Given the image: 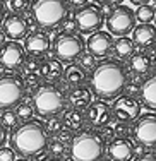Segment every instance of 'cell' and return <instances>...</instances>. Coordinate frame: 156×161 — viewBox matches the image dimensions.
<instances>
[{
  "mask_svg": "<svg viewBox=\"0 0 156 161\" xmlns=\"http://www.w3.org/2000/svg\"><path fill=\"white\" fill-rule=\"evenodd\" d=\"M129 67L125 62L115 58H105L96 64L89 75V87L98 99H117L125 91L129 82Z\"/></svg>",
  "mask_w": 156,
  "mask_h": 161,
  "instance_id": "obj_1",
  "label": "cell"
},
{
  "mask_svg": "<svg viewBox=\"0 0 156 161\" xmlns=\"http://www.w3.org/2000/svg\"><path fill=\"white\" fill-rule=\"evenodd\" d=\"M10 146L22 158H35L48 146V130L40 120H26L10 132Z\"/></svg>",
  "mask_w": 156,
  "mask_h": 161,
  "instance_id": "obj_2",
  "label": "cell"
},
{
  "mask_svg": "<svg viewBox=\"0 0 156 161\" xmlns=\"http://www.w3.org/2000/svg\"><path fill=\"white\" fill-rule=\"evenodd\" d=\"M72 161H101L106 153V141L96 130H79L69 144Z\"/></svg>",
  "mask_w": 156,
  "mask_h": 161,
  "instance_id": "obj_3",
  "label": "cell"
},
{
  "mask_svg": "<svg viewBox=\"0 0 156 161\" xmlns=\"http://www.w3.org/2000/svg\"><path fill=\"white\" fill-rule=\"evenodd\" d=\"M69 3L67 0H33L31 17L40 28L52 31L60 28L62 22L69 16Z\"/></svg>",
  "mask_w": 156,
  "mask_h": 161,
  "instance_id": "obj_4",
  "label": "cell"
},
{
  "mask_svg": "<svg viewBox=\"0 0 156 161\" xmlns=\"http://www.w3.org/2000/svg\"><path fill=\"white\" fill-rule=\"evenodd\" d=\"M67 94L53 82L41 84L33 94V108L40 117H55L65 112Z\"/></svg>",
  "mask_w": 156,
  "mask_h": 161,
  "instance_id": "obj_5",
  "label": "cell"
},
{
  "mask_svg": "<svg viewBox=\"0 0 156 161\" xmlns=\"http://www.w3.org/2000/svg\"><path fill=\"white\" fill-rule=\"evenodd\" d=\"M84 48H86L84 40L75 33L62 31L52 41V52L55 55V58L65 64H72L75 60H79V57L84 53Z\"/></svg>",
  "mask_w": 156,
  "mask_h": 161,
  "instance_id": "obj_6",
  "label": "cell"
},
{
  "mask_svg": "<svg viewBox=\"0 0 156 161\" xmlns=\"http://www.w3.org/2000/svg\"><path fill=\"white\" fill-rule=\"evenodd\" d=\"M24 79L17 74L0 75V110H10L24 98Z\"/></svg>",
  "mask_w": 156,
  "mask_h": 161,
  "instance_id": "obj_7",
  "label": "cell"
},
{
  "mask_svg": "<svg viewBox=\"0 0 156 161\" xmlns=\"http://www.w3.org/2000/svg\"><path fill=\"white\" fill-rule=\"evenodd\" d=\"M136 12L127 5H115L106 16V29L112 36H127L136 28Z\"/></svg>",
  "mask_w": 156,
  "mask_h": 161,
  "instance_id": "obj_8",
  "label": "cell"
},
{
  "mask_svg": "<svg viewBox=\"0 0 156 161\" xmlns=\"http://www.w3.org/2000/svg\"><path fill=\"white\" fill-rule=\"evenodd\" d=\"M74 21L77 24V29L82 34H93V33L100 31V28L103 26L105 16L100 5L86 3V5L79 7L74 12Z\"/></svg>",
  "mask_w": 156,
  "mask_h": 161,
  "instance_id": "obj_9",
  "label": "cell"
},
{
  "mask_svg": "<svg viewBox=\"0 0 156 161\" xmlns=\"http://www.w3.org/2000/svg\"><path fill=\"white\" fill-rule=\"evenodd\" d=\"M131 136L144 147H156V113L149 112L141 115L132 125Z\"/></svg>",
  "mask_w": 156,
  "mask_h": 161,
  "instance_id": "obj_10",
  "label": "cell"
},
{
  "mask_svg": "<svg viewBox=\"0 0 156 161\" xmlns=\"http://www.w3.org/2000/svg\"><path fill=\"white\" fill-rule=\"evenodd\" d=\"M141 108H142V103L137 96H129V94L124 93L112 105L113 118L117 122L131 124V122H136L141 117Z\"/></svg>",
  "mask_w": 156,
  "mask_h": 161,
  "instance_id": "obj_11",
  "label": "cell"
},
{
  "mask_svg": "<svg viewBox=\"0 0 156 161\" xmlns=\"http://www.w3.org/2000/svg\"><path fill=\"white\" fill-rule=\"evenodd\" d=\"M84 113H86V122L93 129H103L112 120H115V118H113L112 106L106 101H103V99L91 101V105L86 108Z\"/></svg>",
  "mask_w": 156,
  "mask_h": 161,
  "instance_id": "obj_12",
  "label": "cell"
},
{
  "mask_svg": "<svg viewBox=\"0 0 156 161\" xmlns=\"http://www.w3.org/2000/svg\"><path fill=\"white\" fill-rule=\"evenodd\" d=\"M24 52V47H21L17 41H5V45L0 48V67L7 70H16L22 67L26 60Z\"/></svg>",
  "mask_w": 156,
  "mask_h": 161,
  "instance_id": "obj_13",
  "label": "cell"
},
{
  "mask_svg": "<svg viewBox=\"0 0 156 161\" xmlns=\"http://www.w3.org/2000/svg\"><path fill=\"white\" fill-rule=\"evenodd\" d=\"M113 43H115V40L108 31H96L89 34V38L86 41V48L96 58H105L113 52Z\"/></svg>",
  "mask_w": 156,
  "mask_h": 161,
  "instance_id": "obj_14",
  "label": "cell"
},
{
  "mask_svg": "<svg viewBox=\"0 0 156 161\" xmlns=\"http://www.w3.org/2000/svg\"><path fill=\"white\" fill-rule=\"evenodd\" d=\"M106 156L113 161H132L136 156V147L129 137H113L106 144Z\"/></svg>",
  "mask_w": 156,
  "mask_h": 161,
  "instance_id": "obj_15",
  "label": "cell"
},
{
  "mask_svg": "<svg viewBox=\"0 0 156 161\" xmlns=\"http://www.w3.org/2000/svg\"><path fill=\"white\" fill-rule=\"evenodd\" d=\"M2 31L7 38H10L12 41L16 40H24L29 34V21L24 19L21 14L12 12L9 14L2 22Z\"/></svg>",
  "mask_w": 156,
  "mask_h": 161,
  "instance_id": "obj_16",
  "label": "cell"
},
{
  "mask_svg": "<svg viewBox=\"0 0 156 161\" xmlns=\"http://www.w3.org/2000/svg\"><path fill=\"white\" fill-rule=\"evenodd\" d=\"M52 48V40L45 31L38 29V31L29 33L24 38V50L31 57H43L48 53V50Z\"/></svg>",
  "mask_w": 156,
  "mask_h": 161,
  "instance_id": "obj_17",
  "label": "cell"
},
{
  "mask_svg": "<svg viewBox=\"0 0 156 161\" xmlns=\"http://www.w3.org/2000/svg\"><path fill=\"white\" fill-rule=\"evenodd\" d=\"M67 101H69L70 108L86 110L91 105V101H93V91H91V87L84 86V84L70 87L69 94H67Z\"/></svg>",
  "mask_w": 156,
  "mask_h": 161,
  "instance_id": "obj_18",
  "label": "cell"
},
{
  "mask_svg": "<svg viewBox=\"0 0 156 161\" xmlns=\"http://www.w3.org/2000/svg\"><path fill=\"white\" fill-rule=\"evenodd\" d=\"M139 99L144 108H148L149 112H156V74L148 75L142 80Z\"/></svg>",
  "mask_w": 156,
  "mask_h": 161,
  "instance_id": "obj_19",
  "label": "cell"
},
{
  "mask_svg": "<svg viewBox=\"0 0 156 161\" xmlns=\"http://www.w3.org/2000/svg\"><path fill=\"white\" fill-rule=\"evenodd\" d=\"M132 41L141 48H148L156 43V26L149 24H139L132 31Z\"/></svg>",
  "mask_w": 156,
  "mask_h": 161,
  "instance_id": "obj_20",
  "label": "cell"
},
{
  "mask_svg": "<svg viewBox=\"0 0 156 161\" xmlns=\"http://www.w3.org/2000/svg\"><path fill=\"white\" fill-rule=\"evenodd\" d=\"M153 69V58L146 52H139L129 58V72L134 75H148Z\"/></svg>",
  "mask_w": 156,
  "mask_h": 161,
  "instance_id": "obj_21",
  "label": "cell"
},
{
  "mask_svg": "<svg viewBox=\"0 0 156 161\" xmlns=\"http://www.w3.org/2000/svg\"><path fill=\"white\" fill-rule=\"evenodd\" d=\"M40 75L48 82H57L60 77L64 75V67L62 62L58 58H47L41 62V69H40Z\"/></svg>",
  "mask_w": 156,
  "mask_h": 161,
  "instance_id": "obj_22",
  "label": "cell"
},
{
  "mask_svg": "<svg viewBox=\"0 0 156 161\" xmlns=\"http://www.w3.org/2000/svg\"><path fill=\"white\" fill-rule=\"evenodd\" d=\"M64 125H65L72 132H79L86 124V113L84 110H77V108H65L64 112Z\"/></svg>",
  "mask_w": 156,
  "mask_h": 161,
  "instance_id": "obj_23",
  "label": "cell"
},
{
  "mask_svg": "<svg viewBox=\"0 0 156 161\" xmlns=\"http://www.w3.org/2000/svg\"><path fill=\"white\" fill-rule=\"evenodd\" d=\"M62 79H64V82H65L69 87L81 86V84L86 80V70L79 64H70L69 67L64 69Z\"/></svg>",
  "mask_w": 156,
  "mask_h": 161,
  "instance_id": "obj_24",
  "label": "cell"
},
{
  "mask_svg": "<svg viewBox=\"0 0 156 161\" xmlns=\"http://www.w3.org/2000/svg\"><path fill=\"white\" fill-rule=\"evenodd\" d=\"M134 50H136V45L132 41V38H127V36H119L113 43V53L122 60H129L132 55H134Z\"/></svg>",
  "mask_w": 156,
  "mask_h": 161,
  "instance_id": "obj_25",
  "label": "cell"
},
{
  "mask_svg": "<svg viewBox=\"0 0 156 161\" xmlns=\"http://www.w3.org/2000/svg\"><path fill=\"white\" fill-rule=\"evenodd\" d=\"M136 19L141 22V24H149L156 19V9L151 3H146V5H139L137 10H136Z\"/></svg>",
  "mask_w": 156,
  "mask_h": 161,
  "instance_id": "obj_26",
  "label": "cell"
},
{
  "mask_svg": "<svg viewBox=\"0 0 156 161\" xmlns=\"http://www.w3.org/2000/svg\"><path fill=\"white\" fill-rule=\"evenodd\" d=\"M33 113H35V108H33V103H29V101H21L16 106V115L19 120H22V122L31 120Z\"/></svg>",
  "mask_w": 156,
  "mask_h": 161,
  "instance_id": "obj_27",
  "label": "cell"
},
{
  "mask_svg": "<svg viewBox=\"0 0 156 161\" xmlns=\"http://www.w3.org/2000/svg\"><path fill=\"white\" fill-rule=\"evenodd\" d=\"M47 151H48V154H50V158H62V156L65 154L67 149H65V144L55 137V139L48 141Z\"/></svg>",
  "mask_w": 156,
  "mask_h": 161,
  "instance_id": "obj_28",
  "label": "cell"
},
{
  "mask_svg": "<svg viewBox=\"0 0 156 161\" xmlns=\"http://www.w3.org/2000/svg\"><path fill=\"white\" fill-rule=\"evenodd\" d=\"M17 115L14 110H2V115H0V122L3 124L5 129H14L17 125Z\"/></svg>",
  "mask_w": 156,
  "mask_h": 161,
  "instance_id": "obj_29",
  "label": "cell"
},
{
  "mask_svg": "<svg viewBox=\"0 0 156 161\" xmlns=\"http://www.w3.org/2000/svg\"><path fill=\"white\" fill-rule=\"evenodd\" d=\"M22 67H24L26 74H38V72H40V69H41V60H40V57H31V55H29L28 58L24 60Z\"/></svg>",
  "mask_w": 156,
  "mask_h": 161,
  "instance_id": "obj_30",
  "label": "cell"
},
{
  "mask_svg": "<svg viewBox=\"0 0 156 161\" xmlns=\"http://www.w3.org/2000/svg\"><path fill=\"white\" fill-rule=\"evenodd\" d=\"M139 75H134V77H129V82L127 86H125V94H129V96H139L141 93V86H142V80L137 79Z\"/></svg>",
  "mask_w": 156,
  "mask_h": 161,
  "instance_id": "obj_31",
  "label": "cell"
},
{
  "mask_svg": "<svg viewBox=\"0 0 156 161\" xmlns=\"http://www.w3.org/2000/svg\"><path fill=\"white\" fill-rule=\"evenodd\" d=\"M47 130H48V134H58L60 130H62L65 125H64V120L58 117V115H55V117H48V122H47Z\"/></svg>",
  "mask_w": 156,
  "mask_h": 161,
  "instance_id": "obj_32",
  "label": "cell"
},
{
  "mask_svg": "<svg viewBox=\"0 0 156 161\" xmlns=\"http://www.w3.org/2000/svg\"><path fill=\"white\" fill-rule=\"evenodd\" d=\"M79 65H81V67L84 69L86 72H87V70L93 72L94 67H96V57L91 55L89 52H87V53H82V55L79 57Z\"/></svg>",
  "mask_w": 156,
  "mask_h": 161,
  "instance_id": "obj_33",
  "label": "cell"
},
{
  "mask_svg": "<svg viewBox=\"0 0 156 161\" xmlns=\"http://www.w3.org/2000/svg\"><path fill=\"white\" fill-rule=\"evenodd\" d=\"M40 74H26L24 77V87L28 91H36L40 87Z\"/></svg>",
  "mask_w": 156,
  "mask_h": 161,
  "instance_id": "obj_34",
  "label": "cell"
},
{
  "mask_svg": "<svg viewBox=\"0 0 156 161\" xmlns=\"http://www.w3.org/2000/svg\"><path fill=\"white\" fill-rule=\"evenodd\" d=\"M0 161H16V151L12 147L2 146L0 147Z\"/></svg>",
  "mask_w": 156,
  "mask_h": 161,
  "instance_id": "obj_35",
  "label": "cell"
},
{
  "mask_svg": "<svg viewBox=\"0 0 156 161\" xmlns=\"http://www.w3.org/2000/svg\"><path fill=\"white\" fill-rule=\"evenodd\" d=\"M113 130H115V137H127V136H131L129 124H124V122H117V125L113 127Z\"/></svg>",
  "mask_w": 156,
  "mask_h": 161,
  "instance_id": "obj_36",
  "label": "cell"
},
{
  "mask_svg": "<svg viewBox=\"0 0 156 161\" xmlns=\"http://www.w3.org/2000/svg\"><path fill=\"white\" fill-rule=\"evenodd\" d=\"M28 7V0H9V9L12 12H21Z\"/></svg>",
  "mask_w": 156,
  "mask_h": 161,
  "instance_id": "obj_37",
  "label": "cell"
},
{
  "mask_svg": "<svg viewBox=\"0 0 156 161\" xmlns=\"http://www.w3.org/2000/svg\"><path fill=\"white\" fill-rule=\"evenodd\" d=\"M55 137H57V139H58V141H62V142L67 146V142L70 144V141H72V137H74V136H72V130H69L67 127H64V129L60 130L58 134H57Z\"/></svg>",
  "mask_w": 156,
  "mask_h": 161,
  "instance_id": "obj_38",
  "label": "cell"
},
{
  "mask_svg": "<svg viewBox=\"0 0 156 161\" xmlns=\"http://www.w3.org/2000/svg\"><path fill=\"white\" fill-rule=\"evenodd\" d=\"M75 28H77V24H75L74 19H65V21L62 22V29L64 33H74Z\"/></svg>",
  "mask_w": 156,
  "mask_h": 161,
  "instance_id": "obj_39",
  "label": "cell"
},
{
  "mask_svg": "<svg viewBox=\"0 0 156 161\" xmlns=\"http://www.w3.org/2000/svg\"><path fill=\"white\" fill-rule=\"evenodd\" d=\"M100 130H101L100 134L103 136V139L106 141V144H108L110 141L115 137V130H113V129H108V125H106V127H103V129H100Z\"/></svg>",
  "mask_w": 156,
  "mask_h": 161,
  "instance_id": "obj_40",
  "label": "cell"
},
{
  "mask_svg": "<svg viewBox=\"0 0 156 161\" xmlns=\"http://www.w3.org/2000/svg\"><path fill=\"white\" fill-rule=\"evenodd\" d=\"M136 161H156V154L154 153H144V154H141Z\"/></svg>",
  "mask_w": 156,
  "mask_h": 161,
  "instance_id": "obj_41",
  "label": "cell"
},
{
  "mask_svg": "<svg viewBox=\"0 0 156 161\" xmlns=\"http://www.w3.org/2000/svg\"><path fill=\"white\" fill-rule=\"evenodd\" d=\"M67 3H69L70 7H75V9H79V7L86 5L87 0H67Z\"/></svg>",
  "mask_w": 156,
  "mask_h": 161,
  "instance_id": "obj_42",
  "label": "cell"
},
{
  "mask_svg": "<svg viewBox=\"0 0 156 161\" xmlns=\"http://www.w3.org/2000/svg\"><path fill=\"white\" fill-rule=\"evenodd\" d=\"M100 5H105V7H108V5H119V3L122 2V0H96Z\"/></svg>",
  "mask_w": 156,
  "mask_h": 161,
  "instance_id": "obj_43",
  "label": "cell"
},
{
  "mask_svg": "<svg viewBox=\"0 0 156 161\" xmlns=\"http://www.w3.org/2000/svg\"><path fill=\"white\" fill-rule=\"evenodd\" d=\"M5 136H7V130H5V127H3V124L0 122V147H2L3 142H5Z\"/></svg>",
  "mask_w": 156,
  "mask_h": 161,
  "instance_id": "obj_44",
  "label": "cell"
},
{
  "mask_svg": "<svg viewBox=\"0 0 156 161\" xmlns=\"http://www.w3.org/2000/svg\"><path fill=\"white\" fill-rule=\"evenodd\" d=\"M129 2H131L132 3V5H146V3H149L151 2V0H129Z\"/></svg>",
  "mask_w": 156,
  "mask_h": 161,
  "instance_id": "obj_45",
  "label": "cell"
},
{
  "mask_svg": "<svg viewBox=\"0 0 156 161\" xmlns=\"http://www.w3.org/2000/svg\"><path fill=\"white\" fill-rule=\"evenodd\" d=\"M3 19H5L3 17V5H2V2H0V24L3 22Z\"/></svg>",
  "mask_w": 156,
  "mask_h": 161,
  "instance_id": "obj_46",
  "label": "cell"
},
{
  "mask_svg": "<svg viewBox=\"0 0 156 161\" xmlns=\"http://www.w3.org/2000/svg\"><path fill=\"white\" fill-rule=\"evenodd\" d=\"M3 38H5V34H3V31H2V33H0V48L5 45V40H3Z\"/></svg>",
  "mask_w": 156,
  "mask_h": 161,
  "instance_id": "obj_47",
  "label": "cell"
},
{
  "mask_svg": "<svg viewBox=\"0 0 156 161\" xmlns=\"http://www.w3.org/2000/svg\"><path fill=\"white\" fill-rule=\"evenodd\" d=\"M45 161H62V159H60V158H47Z\"/></svg>",
  "mask_w": 156,
  "mask_h": 161,
  "instance_id": "obj_48",
  "label": "cell"
},
{
  "mask_svg": "<svg viewBox=\"0 0 156 161\" xmlns=\"http://www.w3.org/2000/svg\"><path fill=\"white\" fill-rule=\"evenodd\" d=\"M153 69L156 70V57H153Z\"/></svg>",
  "mask_w": 156,
  "mask_h": 161,
  "instance_id": "obj_49",
  "label": "cell"
},
{
  "mask_svg": "<svg viewBox=\"0 0 156 161\" xmlns=\"http://www.w3.org/2000/svg\"><path fill=\"white\" fill-rule=\"evenodd\" d=\"M16 161H29V158H19V159H16Z\"/></svg>",
  "mask_w": 156,
  "mask_h": 161,
  "instance_id": "obj_50",
  "label": "cell"
},
{
  "mask_svg": "<svg viewBox=\"0 0 156 161\" xmlns=\"http://www.w3.org/2000/svg\"><path fill=\"white\" fill-rule=\"evenodd\" d=\"M101 161H113V159H112V158H108V156H106V158H103Z\"/></svg>",
  "mask_w": 156,
  "mask_h": 161,
  "instance_id": "obj_51",
  "label": "cell"
},
{
  "mask_svg": "<svg viewBox=\"0 0 156 161\" xmlns=\"http://www.w3.org/2000/svg\"><path fill=\"white\" fill-rule=\"evenodd\" d=\"M151 5H153L154 9H156V0H151Z\"/></svg>",
  "mask_w": 156,
  "mask_h": 161,
  "instance_id": "obj_52",
  "label": "cell"
},
{
  "mask_svg": "<svg viewBox=\"0 0 156 161\" xmlns=\"http://www.w3.org/2000/svg\"><path fill=\"white\" fill-rule=\"evenodd\" d=\"M0 2H5V0H0ZM7 2H9V0H7Z\"/></svg>",
  "mask_w": 156,
  "mask_h": 161,
  "instance_id": "obj_53",
  "label": "cell"
},
{
  "mask_svg": "<svg viewBox=\"0 0 156 161\" xmlns=\"http://www.w3.org/2000/svg\"><path fill=\"white\" fill-rule=\"evenodd\" d=\"M154 45H156V43H154Z\"/></svg>",
  "mask_w": 156,
  "mask_h": 161,
  "instance_id": "obj_54",
  "label": "cell"
}]
</instances>
